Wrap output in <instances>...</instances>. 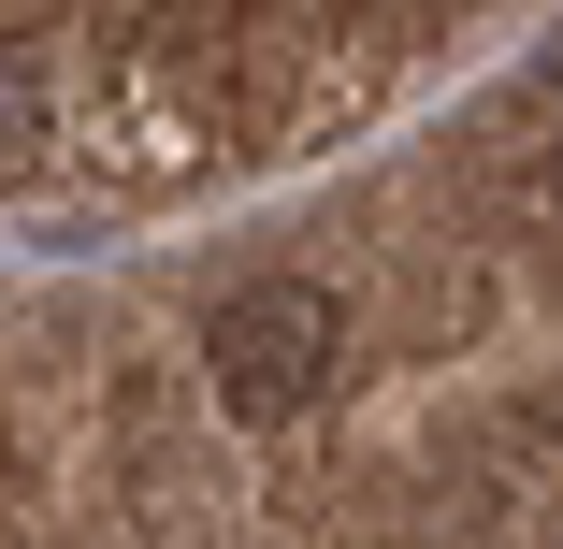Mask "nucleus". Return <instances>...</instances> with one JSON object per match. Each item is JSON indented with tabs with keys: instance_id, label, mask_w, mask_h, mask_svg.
Listing matches in <instances>:
<instances>
[{
	"instance_id": "obj_1",
	"label": "nucleus",
	"mask_w": 563,
	"mask_h": 549,
	"mask_svg": "<svg viewBox=\"0 0 563 549\" xmlns=\"http://www.w3.org/2000/svg\"><path fill=\"white\" fill-rule=\"evenodd\" d=\"M332 362H347V318H332V289H303V275H246V289H217L202 304V391H217V419H303L318 391H332Z\"/></svg>"
},
{
	"instance_id": "obj_2",
	"label": "nucleus",
	"mask_w": 563,
	"mask_h": 549,
	"mask_svg": "<svg viewBox=\"0 0 563 549\" xmlns=\"http://www.w3.org/2000/svg\"><path fill=\"white\" fill-rule=\"evenodd\" d=\"M549 101H563V44H549Z\"/></svg>"
},
{
	"instance_id": "obj_3",
	"label": "nucleus",
	"mask_w": 563,
	"mask_h": 549,
	"mask_svg": "<svg viewBox=\"0 0 563 549\" xmlns=\"http://www.w3.org/2000/svg\"><path fill=\"white\" fill-rule=\"evenodd\" d=\"M549 202H563V160H549Z\"/></svg>"
}]
</instances>
